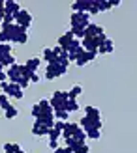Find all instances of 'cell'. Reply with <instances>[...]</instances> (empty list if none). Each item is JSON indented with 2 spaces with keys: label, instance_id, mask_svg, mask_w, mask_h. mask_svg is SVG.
<instances>
[{
  "label": "cell",
  "instance_id": "9c48e42d",
  "mask_svg": "<svg viewBox=\"0 0 137 153\" xmlns=\"http://www.w3.org/2000/svg\"><path fill=\"white\" fill-rule=\"evenodd\" d=\"M72 153H90V148L87 142H81V140H75L72 146H66Z\"/></svg>",
  "mask_w": 137,
  "mask_h": 153
},
{
  "label": "cell",
  "instance_id": "484cf974",
  "mask_svg": "<svg viewBox=\"0 0 137 153\" xmlns=\"http://www.w3.org/2000/svg\"><path fill=\"white\" fill-rule=\"evenodd\" d=\"M17 114H19V110L17 108H15V106H8V108H6V120H13L15 116H17Z\"/></svg>",
  "mask_w": 137,
  "mask_h": 153
},
{
  "label": "cell",
  "instance_id": "52a82bcc",
  "mask_svg": "<svg viewBox=\"0 0 137 153\" xmlns=\"http://www.w3.org/2000/svg\"><path fill=\"white\" fill-rule=\"evenodd\" d=\"M6 76H8V82H13V84H17L19 79H21V65H10L8 67V71H6Z\"/></svg>",
  "mask_w": 137,
  "mask_h": 153
},
{
  "label": "cell",
  "instance_id": "7c38bea8",
  "mask_svg": "<svg viewBox=\"0 0 137 153\" xmlns=\"http://www.w3.org/2000/svg\"><path fill=\"white\" fill-rule=\"evenodd\" d=\"M19 11H21V6L15 2V0H6V2H4V13L15 15V13H19Z\"/></svg>",
  "mask_w": 137,
  "mask_h": 153
},
{
  "label": "cell",
  "instance_id": "277c9868",
  "mask_svg": "<svg viewBox=\"0 0 137 153\" xmlns=\"http://www.w3.org/2000/svg\"><path fill=\"white\" fill-rule=\"evenodd\" d=\"M13 22H15L17 26H21V28L28 30L30 22H32V15H30L26 10H21L19 13H15V15H13Z\"/></svg>",
  "mask_w": 137,
  "mask_h": 153
},
{
  "label": "cell",
  "instance_id": "b9f144b4",
  "mask_svg": "<svg viewBox=\"0 0 137 153\" xmlns=\"http://www.w3.org/2000/svg\"><path fill=\"white\" fill-rule=\"evenodd\" d=\"M109 2H111V7L113 6H120V0H109Z\"/></svg>",
  "mask_w": 137,
  "mask_h": 153
},
{
  "label": "cell",
  "instance_id": "ee69618b",
  "mask_svg": "<svg viewBox=\"0 0 137 153\" xmlns=\"http://www.w3.org/2000/svg\"><path fill=\"white\" fill-rule=\"evenodd\" d=\"M2 15H4V13H0V25H2Z\"/></svg>",
  "mask_w": 137,
  "mask_h": 153
},
{
  "label": "cell",
  "instance_id": "ac0fdd59",
  "mask_svg": "<svg viewBox=\"0 0 137 153\" xmlns=\"http://www.w3.org/2000/svg\"><path fill=\"white\" fill-rule=\"evenodd\" d=\"M56 54H55V51H53V49H43V60H45V62H47V64H51V62H56Z\"/></svg>",
  "mask_w": 137,
  "mask_h": 153
},
{
  "label": "cell",
  "instance_id": "7402d4cb",
  "mask_svg": "<svg viewBox=\"0 0 137 153\" xmlns=\"http://www.w3.org/2000/svg\"><path fill=\"white\" fill-rule=\"evenodd\" d=\"M75 110H79L77 99H68V103H66V112H75Z\"/></svg>",
  "mask_w": 137,
  "mask_h": 153
},
{
  "label": "cell",
  "instance_id": "8d00e7d4",
  "mask_svg": "<svg viewBox=\"0 0 137 153\" xmlns=\"http://www.w3.org/2000/svg\"><path fill=\"white\" fill-rule=\"evenodd\" d=\"M17 84H19V86H21L23 90H25V88L28 86V84H30V80L26 79V76H21V79H19V82H17Z\"/></svg>",
  "mask_w": 137,
  "mask_h": 153
},
{
  "label": "cell",
  "instance_id": "8992f818",
  "mask_svg": "<svg viewBox=\"0 0 137 153\" xmlns=\"http://www.w3.org/2000/svg\"><path fill=\"white\" fill-rule=\"evenodd\" d=\"M79 127H81L85 133H88V131H92V129H102V121H94V120H90V118H87V116H83Z\"/></svg>",
  "mask_w": 137,
  "mask_h": 153
},
{
  "label": "cell",
  "instance_id": "836d02e7",
  "mask_svg": "<svg viewBox=\"0 0 137 153\" xmlns=\"http://www.w3.org/2000/svg\"><path fill=\"white\" fill-rule=\"evenodd\" d=\"M4 153H15V144L6 142V144H4Z\"/></svg>",
  "mask_w": 137,
  "mask_h": 153
},
{
  "label": "cell",
  "instance_id": "3957f363",
  "mask_svg": "<svg viewBox=\"0 0 137 153\" xmlns=\"http://www.w3.org/2000/svg\"><path fill=\"white\" fill-rule=\"evenodd\" d=\"M0 86H2L4 95H8V97H15V99H23V88L19 86V84H13V82H2Z\"/></svg>",
  "mask_w": 137,
  "mask_h": 153
},
{
  "label": "cell",
  "instance_id": "5bb4252c",
  "mask_svg": "<svg viewBox=\"0 0 137 153\" xmlns=\"http://www.w3.org/2000/svg\"><path fill=\"white\" fill-rule=\"evenodd\" d=\"M73 41V36H72V32H66L64 36H60L58 37V47L62 49V51H68V47H70V43Z\"/></svg>",
  "mask_w": 137,
  "mask_h": 153
},
{
  "label": "cell",
  "instance_id": "f6af8a7d",
  "mask_svg": "<svg viewBox=\"0 0 137 153\" xmlns=\"http://www.w3.org/2000/svg\"><path fill=\"white\" fill-rule=\"evenodd\" d=\"M2 56H4V54H0V62H2Z\"/></svg>",
  "mask_w": 137,
  "mask_h": 153
},
{
  "label": "cell",
  "instance_id": "2e32d148",
  "mask_svg": "<svg viewBox=\"0 0 137 153\" xmlns=\"http://www.w3.org/2000/svg\"><path fill=\"white\" fill-rule=\"evenodd\" d=\"M113 49H115V43L107 37V39H105L100 47H98V52H102V54H109V52H113Z\"/></svg>",
  "mask_w": 137,
  "mask_h": 153
},
{
  "label": "cell",
  "instance_id": "7a4b0ae2",
  "mask_svg": "<svg viewBox=\"0 0 137 153\" xmlns=\"http://www.w3.org/2000/svg\"><path fill=\"white\" fill-rule=\"evenodd\" d=\"M66 103H68V91H55L53 97L49 99L53 110H66Z\"/></svg>",
  "mask_w": 137,
  "mask_h": 153
},
{
  "label": "cell",
  "instance_id": "603a6c76",
  "mask_svg": "<svg viewBox=\"0 0 137 153\" xmlns=\"http://www.w3.org/2000/svg\"><path fill=\"white\" fill-rule=\"evenodd\" d=\"M47 136H49V140H58L60 136H62V131H60V129H56V127H51Z\"/></svg>",
  "mask_w": 137,
  "mask_h": 153
},
{
  "label": "cell",
  "instance_id": "74e56055",
  "mask_svg": "<svg viewBox=\"0 0 137 153\" xmlns=\"http://www.w3.org/2000/svg\"><path fill=\"white\" fill-rule=\"evenodd\" d=\"M28 80H30V82H40V75H38V73H30Z\"/></svg>",
  "mask_w": 137,
  "mask_h": 153
},
{
  "label": "cell",
  "instance_id": "5b68a950",
  "mask_svg": "<svg viewBox=\"0 0 137 153\" xmlns=\"http://www.w3.org/2000/svg\"><path fill=\"white\" fill-rule=\"evenodd\" d=\"M90 25V15L88 13H72V26L87 28Z\"/></svg>",
  "mask_w": 137,
  "mask_h": 153
},
{
  "label": "cell",
  "instance_id": "ab89813d",
  "mask_svg": "<svg viewBox=\"0 0 137 153\" xmlns=\"http://www.w3.org/2000/svg\"><path fill=\"white\" fill-rule=\"evenodd\" d=\"M55 153H72V151L68 149V148H56V149H55Z\"/></svg>",
  "mask_w": 137,
  "mask_h": 153
},
{
  "label": "cell",
  "instance_id": "ffe728a7",
  "mask_svg": "<svg viewBox=\"0 0 137 153\" xmlns=\"http://www.w3.org/2000/svg\"><path fill=\"white\" fill-rule=\"evenodd\" d=\"M38 105H40V108H41V114H53L51 105H49V99H41ZM41 114H40V116H41Z\"/></svg>",
  "mask_w": 137,
  "mask_h": 153
},
{
  "label": "cell",
  "instance_id": "30bf717a",
  "mask_svg": "<svg viewBox=\"0 0 137 153\" xmlns=\"http://www.w3.org/2000/svg\"><path fill=\"white\" fill-rule=\"evenodd\" d=\"M100 34H105V32H103V28L100 25H96V22H90V25L85 28V37H96Z\"/></svg>",
  "mask_w": 137,
  "mask_h": 153
},
{
  "label": "cell",
  "instance_id": "d4e9b609",
  "mask_svg": "<svg viewBox=\"0 0 137 153\" xmlns=\"http://www.w3.org/2000/svg\"><path fill=\"white\" fill-rule=\"evenodd\" d=\"M53 116L58 118L60 121H68V116H70V112H66V110H53Z\"/></svg>",
  "mask_w": 137,
  "mask_h": 153
},
{
  "label": "cell",
  "instance_id": "6da1fadb",
  "mask_svg": "<svg viewBox=\"0 0 137 153\" xmlns=\"http://www.w3.org/2000/svg\"><path fill=\"white\" fill-rule=\"evenodd\" d=\"M2 32H6L8 36L11 37V43H17V45H25L28 41V34L25 28L17 26L13 22V25H8V26H2Z\"/></svg>",
  "mask_w": 137,
  "mask_h": 153
},
{
  "label": "cell",
  "instance_id": "f35d334b",
  "mask_svg": "<svg viewBox=\"0 0 137 153\" xmlns=\"http://www.w3.org/2000/svg\"><path fill=\"white\" fill-rule=\"evenodd\" d=\"M56 148H58V140H49V149L55 151Z\"/></svg>",
  "mask_w": 137,
  "mask_h": 153
},
{
  "label": "cell",
  "instance_id": "8fae6325",
  "mask_svg": "<svg viewBox=\"0 0 137 153\" xmlns=\"http://www.w3.org/2000/svg\"><path fill=\"white\" fill-rule=\"evenodd\" d=\"M88 7H90V0H77V2L72 4L73 13H88Z\"/></svg>",
  "mask_w": 137,
  "mask_h": 153
},
{
  "label": "cell",
  "instance_id": "d6986e66",
  "mask_svg": "<svg viewBox=\"0 0 137 153\" xmlns=\"http://www.w3.org/2000/svg\"><path fill=\"white\" fill-rule=\"evenodd\" d=\"M81 94H83V86H81V84H77V86H73L70 91H68V99H77Z\"/></svg>",
  "mask_w": 137,
  "mask_h": 153
},
{
  "label": "cell",
  "instance_id": "1f68e13d",
  "mask_svg": "<svg viewBox=\"0 0 137 153\" xmlns=\"http://www.w3.org/2000/svg\"><path fill=\"white\" fill-rule=\"evenodd\" d=\"M10 106V99H8V95H0V108H8Z\"/></svg>",
  "mask_w": 137,
  "mask_h": 153
},
{
  "label": "cell",
  "instance_id": "f1b7e54d",
  "mask_svg": "<svg viewBox=\"0 0 137 153\" xmlns=\"http://www.w3.org/2000/svg\"><path fill=\"white\" fill-rule=\"evenodd\" d=\"M11 51H13V47H11V43H0V54H11Z\"/></svg>",
  "mask_w": 137,
  "mask_h": 153
},
{
  "label": "cell",
  "instance_id": "7bdbcfd3",
  "mask_svg": "<svg viewBox=\"0 0 137 153\" xmlns=\"http://www.w3.org/2000/svg\"><path fill=\"white\" fill-rule=\"evenodd\" d=\"M0 13H4V0H0Z\"/></svg>",
  "mask_w": 137,
  "mask_h": 153
},
{
  "label": "cell",
  "instance_id": "4fadbf2b",
  "mask_svg": "<svg viewBox=\"0 0 137 153\" xmlns=\"http://www.w3.org/2000/svg\"><path fill=\"white\" fill-rule=\"evenodd\" d=\"M85 116L90 118V120H94V121H102V112H100V108H96V106H87Z\"/></svg>",
  "mask_w": 137,
  "mask_h": 153
},
{
  "label": "cell",
  "instance_id": "ba28073f",
  "mask_svg": "<svg viewBox=\"0 0 137 153\" xmlns=\"http://www.w3.org/2000/svg\"><path fill=\"white\" fill-rule=\"evenodd\" d=\"M47 71L55 73V76H64V75L68 73V67H66V65H62V64H58V58H56V62L47 64Z\"/></svg>",
  "mask_w": 137,
  "mask_h": 153
},
{
  "label": "cell",
  "instance_id": "4316f807",
  "mask_svg": "<svg viewBox=\"0 0 137 153\" xmlns=\"http://www.w3.org/2000/svg\"><path fill=\"white\" fill-rule=\"evenodd\" d=\"M0 64H2L4 67L8 65V67H10V65H15V58H13V54H6V56H2V62H0Z\"/></svg>",
  "mask_w": 137,
  "mask_h": 153
},
{
  "label": "cell",
  "instance_id": "cb8c5ba5",
  "mask_svg": "<svg viewBox=\"0 0 137 153\" xmlns=\"http://www.w3.org/2000/svg\"><path fill=\"white\" fill-rule=\"evenodd\" d=\"M88 62H87V54H85V51H81L79 54H77V58H75V65H87Z\"/></svg>",
  "mask_w": 137,
  "mask_h": 153
},
{
  "label": "cell",
  "instance_id": "e575fe53",
  "mask_svg": "<svg viewBox=\"0 0 137 153\" xmlns=\"http://www.w3.org/2000/svg\"><path fill=\"white\" fill-rule=\"evenodd\" d=\"M40 114H41V108H40V105L36 103V105L32 106V116H34V118L38 120V118H40Z\"/></svg>",
  "mask_w": 137,
  "mask_h": 153
},
{
  "label": "cell",
  "instance_id": "83f0119b",
  "mask_svg": "<svg viewBox=\"0 0 137 153\" xmlns=\"http://www.w3.org/2000/svg\"><path fill=\"white\" fill-rule=\"evenodd\" d=\"M107 10H111L109 0H98V11H107Z\"/></svg>",
  "mask_w": 137,
  "mask_h": 153
},
{
  "label": "cell",
  "instance_id": "44dd1931",
  "mask_svg": "<svg viewBox=\"0 0 137 153\" xmlns=\"http://www.w3.org/2000/svg\"><path fill=\"white\" fill-rule=\"evenodd\" d=\"M70 32L75 39H83V37H85V28H81V26H72Z\"/></svg>",
  "mask_w": 137,
  "mask_h": 153
},
{
  "label": "cell",
  "instance_id": "e0dca14e",
  "mask_svg": "<svg viewBox=\"0 0 137 153\" xmlns=\"http://www.w3.org/2000/svg\"><path fill=\"white\" fill-rule=\"evenodd\" d=\"M40 64H41V60L40 58H30V60H26V69L28 71H32V73H38V67H40Z\"/></svg>",
  "mask_w": 137,
  "mask_h": 153
},
{
  "label": "cell",
  "instance_id": "d6a6232c",
  "mask_svg": "<svg viewBox=\"0 0 137 153\" xmlns=\"http://www.w3.org/2000/svg\"><path fill=\"white\" fill-rule=\"evenodd\" d=\"M85 54H87V62H94L96 56H98V52L96 51H85Z\"/></svg>",
  "mask_w": 137,
  "mask_h": 153
},
{
  "label": "cell",
  "instance_id": "4dcf8cb0",
  "mask_svg": "<svg viewBox=\"0 0 137 153\" xmlns=\"http://www.w3.org/2000/svg\"><path fill=\"white\" fill-rule=\"evenodd\" d=\"M98 11V0H90V7H88V15H96Z\"/></svg>",
  "mask_w": 137,
  "mask_h": 153
},
{
  "label": "cell",
  "instance_id": "f546056e",
  "mask_svg": "<svg viewBox=\"0 0 137 153\" xmlns=\"http://www.w3.org/2000/svg\"><path fill=\"white\" fill-rule=\"evenodd\" d=\"M100 136H102L100 129H92V131L87 133V138H88V140H100Z\"/></svg>",
  "mask_w": 137,
  "mask_h": 153
},
{
  "label": "cell",
  "instance_id": "60d3db41",
  "mask_svg": "<svg viewBox=\"0 0 137 153\" xmlns=\"http://www.w3.org/2000/svg\"><path fill=\"white\" fill-rule=\"evenodd\" d=\"M8 80V76H6V71H0V84L2 82H6Z\"/></svg>",
  "mask_w": 137,
  "mask_h": 153
},
{
  "label": "cell",
  "instance_id": "9a60e30c",
  "mask_svg": "<svg viewBox=\"0 0 137 153\" xmlns=\"http://www.w3.org/2000/svg\"><path fill=\"white\" fill-rule=\"evenodd\" d=\"M32 134L34 136H47L49 134V127H45V125L40 123V121H36L34 127H32Z\"/></svg>",
  "mask_w": 137,
  "mask_h": 153
},
{
  "label": "cell",
  "instance_id": "d590c367",
  "mask_svg": "<svg viewBox=\"0 0 137 153\" xmlns=\"http://www.w3.org/2000/svg\"><path fill=\"white\" fill-rule=\"evenodd\" d=\"M0 43H11V37L6 32H0Z\"/></svg>",
  "mask_w": 137,
  "mask_h": 153
}]
</instances>
